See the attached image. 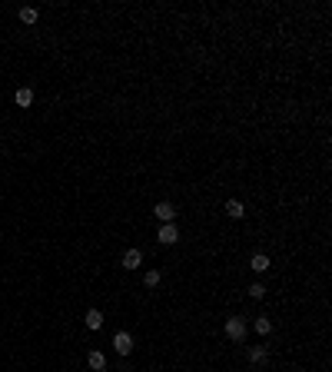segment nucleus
Instances as JSON below:
<instances>
[{
    "mask_svg": "<svg viewBox=\"0 0 332 372\" xmlns=\"http://www.w3.org/2000/svg\"><path fill=\"white\" fill-rule=\"evenodd\" d=\"M156 239H160L163 246H173V243L179 239V230H176L173 223H163V226H160V233H156Z\"/></svg>",
    "mask_w": 332,
    "mask_h": 372,
    "instance_id": "nucleus-1",
    "label": "nucleus"
},
{
    "mask_svg": "<svg viewBox=\"0 0 332 372\" xmlns=\"http://www.w3.org/2000/svg\"><path fill=\"white\" fill-rule=\"evenodd\" d=\"M153 216L160 219V223H173V216H176V206H173V203H156V206H153Z\"/></svg>",
    "mask_w": 332,
    "mask_h": 372,
    "instance_id": "nucleus-2",
    "label": "nucleus"
},
{
    "mask_svg": "<svg viewBox=\"0 0 332 372\" xmlns=\"http://www.w3.org/2000/svg\"><path fill=\"white\" fill-rule=\"evenodd\" d=\"M113 346H116V352H120V356H130V352H133V336H130V332H116Z\"/></svg>",
    "mask_w": 332,
    "mask_h": 372,
    "instance_id": "nucleus-3",
    "label": "nucleus"
},
{
    "mask_svg": "<svg viewBox=\"0 0 332 372\" xmlns=\"http://www.w3.org/2000/svg\"><path fill=\"white\" fill-rule=\"evenodd\" d=\"M226 336L239 342V339L246 336V323H243V319H236V316H233V319H226Z\"/></svg>",
    "mask_w": 332,
    "mask_h": 372,
    "instance_id": "nucleus-4",
    "label": "nucleus"
},
{
    "mask_svg": "<svg viewBox=\"0 0 332 372\" xmlns=\"http://www.w3.org/2000/svg\"><path fill=\"white\" fill-rule=\"evenodd\" d=\"M86 365H90V369H97V372H103L106 369V356L100 349H93L90 356H86Z\"/></svg>",
    "mask_w": 332,
    "mask_h": 372,
    "instance_id": "nucleus-5",
    "label": "nucleus"
},
{
    "mask_svg": "<svg viewBox=\"0 0 332 372\" xmlns=\"http://www.w3.org/2000/svg\"><path fill=\"white\" fill-rule=\"evenodd\" d=\"M140 263H143V253H140V249H127V253H123V266H127V269H136Z\"/></svg>",
    "mask_w": 332,
    "mask_h": 372,
    "instance_id": "nucleus-6",
    "label": "nucleus"
},
{
    "mask_svg": "<svg viewBox=\"0 0 332 372\" xmlns=\"http://www.w3.org/2000/svg\"><path fill=\"white\" fill-rule=\"evenodd\" d=\"M14 103L17 106H30L34 103V90H30V87H20V90L14 93Z\"/></svg>",
    "mask_w": 332,
    "mask_h": 372,
    "instance_id": "nucleus-7",
    "label": "nucleus"
},
{
    "mask_svg": "<svg viewBox=\"0 0 332 372\" xmlns=\"http://www.w3.org/2000/svg\"><path fill=\"white\" fill-rule=\"evenodd\" d=\"M83 323H86V329H100V326H103V312H100V309H90L83 316Z\"/></svg>",
    "mask_w": 332,
    "mask_h": 372,
    "instance_id": "nucleus-8",
    "label": "nucleus"
},
{
    "mask_svg": "<svg viewBox=\"0 0 332 372\" xmlns=\"http://www.w3.org/2000/svg\"><path fill=\"white\" fill-rule=\"evenodd\" d=\"M249 269H256V273H266V269H269V256H266V253H256L253 260H249Z\"/></svg>",
    "mask_w": 332,
    "mask_h": 372,
    "instance_id": "nucleus-9",
    "label": "nucleus"
},
{
    "mask_svg": "<svg viewBox=\"0 0 332 372\" xmlns=\"http://www.w3.org/2000/svg\"><path fill=\"white\" fill-rule=\"evenodd\" d=\"M226 213H229L233 219H243V216H246V213H243V203H239V199H229V203H226Z\"/></svg>",
    "mask_w": 332,
    "mask_h": 372,
    "instance_id": "nucleus-10",
    "label": "nucleus"
},
{
    "mask_svg": "<svg viewBox=\"0 0 332 372\" xmlns=\"http://www.w3.org/2000/svg\"><path fill=\"white\" fill-rule=\"evenodd\" d=\"M253 329L259 332V336H269V332H273V323H269V319H262V316H259V319H256V323H253Z\"/></svg>",
    "mask_w": 332,
    "mask_h": 372,
    "instance_id": "nucleus-11",
    "label": "nucleus"
},
{
    "mask_svg": "<svg viewBox=\"0 0 332 372\" xmlns=\"http://www.w3.org/2000/svg\"><path fill=\"white\" fill-rule=\"evenodd\" d=\"M249 362H266V349H262V346H253V349H249Z\"/></svg>",
    "mask_w": 332,
    "mask_h": 372,
    "instance_id": "nucleus-12",
    "label": "nucleus"
},
{
    "mask_svg": "<svg viewBox=\"0 0 332 372\" xmlns=\"http://www.w3.org/2000/svg\"><path fill=\"white\" fill-rule=\"evenodd\" d=\"M20 20L23 23H37V10L34 7H20Z\"/></svg>",
    "mask_w": 332,
    "mask_h": 372,
    "instance_id": "nucleus-13",
    "label": "nucleus"
},
{
    "mask_svg": "<svg viewBox=\"0 0 332 372\" xmlns=\"http://www.w3.org/2000/svg\"><path fill=\"white\" fill-rule=\"evenodd\" d=\"M143 282H146L149 289H153V286H160V273H156V269H149V273L143 276Z\"/></svg>",
    "mask_w": 332,
    "mask_h": 372,
    "instance_id": "nucleus-14",
    "label": "nucleus"
},
{
    "mask_svg": "<svg viewBox=\"0 0 332 372\" xmlns=\"http://www.w3.org/2000/svg\"><path fill=\"white\" fill-rule=\"evenodd\" d=\"M249 296H253V299H262V296H266V286H262V282H253V286H249Z\"/></svg>",
    "mask_w": 332,
    "mask_h": 372,
    "instance_id": "nucleus-15",
    "label": "nucleus"
}]
</instances>
